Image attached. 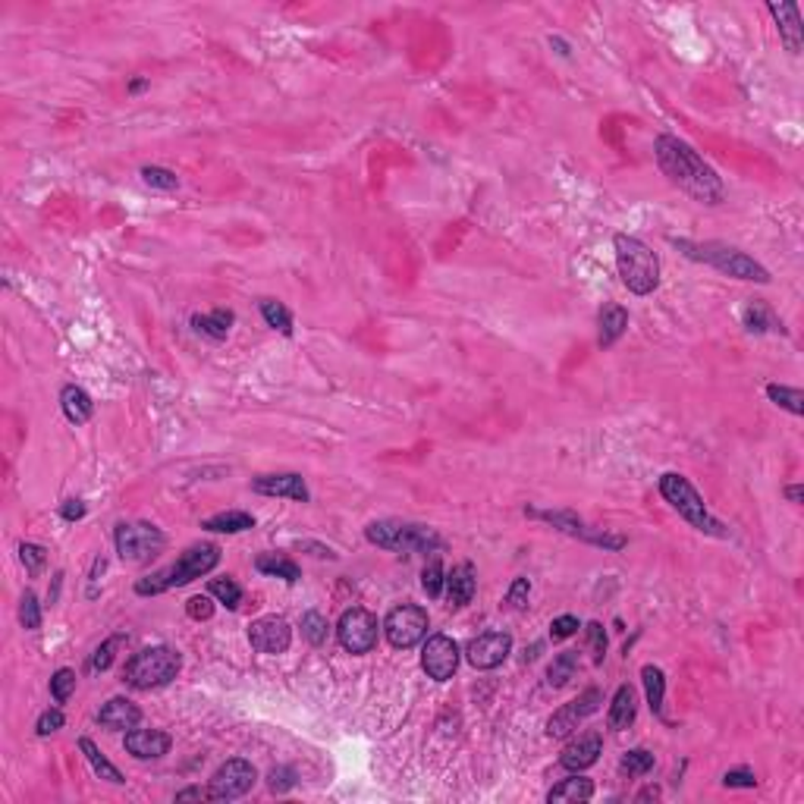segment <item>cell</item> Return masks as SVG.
Here are the masks:
<instances>
[{
    "label": "cell",
    "instance_id": "cell-25",
    "mask_svg": "<svg viewBox=\"0 0 804 804\" xmlns=\"http://www.w3.org/2000/svg\"><path fill=\"white\" fill-rule=\"evenodd\" d=\"M60 409H63V415H66L69 425H85V421H91V415H95L91 396L76 384H66L60 390Z\"/></svg>",
    "mask_w": 804,
    "mask_h": 804
},
{
    "label": "cell",
    "instance_id": "cell-6",
    "mask_svg": "<svg viewBox=\"0 0 804 804\" xmlns=\"http://www.w3.org/2000/svg\"><path fill=\"white\" fill-rule=\"evenodd\" d=\"M183 669V653L173 651L167 644L144 647V651L132 653L123 667V682L136 691H154V688L170 685Z\"/></svg>",
    "mask_w": 804,
    "mask_h": 804
},
{
    "label": "cell",
    "instance_id": "cell-22",
    "mask_svg": "<svg viewBox=\"0 0 804 804\" xmlns=\"http://www.w3.org/2000/svg\"><path fill=\"white\" fill-rule=\"evenodd\" d=\"M635 716H638V694H635L632 685H619L616 694H613V701H610L606 726H610L613 732H622V729L632 726Z\"/></svg>",
    "mask_w": 804,
    "mask_h": 804
},
{
    "label": "cell",
    "instance_id": "cell-14",
    "mask_svg": "<svg viewBox=\"0 0 804 804\" xmlns=\"http://www.w3.org/2000/svg\"><path fill=\"white\" fill-rule=\"evenodd\" d=\"M459 644L449 635H431L421 647V669L427 673V679L449 682L459 669Z\"/></svg>",
    "mask_w": 804,
    "mask_h": 804
},
{
    "label": "cell",
    "instance_id": "cell-42",
    "mask_svg": "<svg viewBox=\"0 0 804 804\" xmlns=\"http://www.w3.org/2000/svg\"><path fill=\"white\" fill-rule=\"evenodd\" d=\"M142 183L152 189H160V192H173L179 189V176L167 167H142Z\"/></svg>",
    "mask_w": 804,
    "mask_h": 804
},
{
    "label": "cell",
    "instance_id": "cell-52",
    "mask_svg": "<svg viewBox=\"0 0 804 804\" xmlns=\"http://www.w3.org/2000/svg\"><path fill=\"white\" fill-rule=\"evenodd\" d=\"M60 516L66 519V522H79V519L85 516V503L82 500H66L60 506Z\"/></svg>",
    "mask_w": 804,
    "mask_h": 804
},
{
    "label": "cell",
    "instance_id": "cell-51",
    "mask_svg": "<svg viewBox=\"0 0 804 804\" xmlns=\"http://www.w3.org/2000/svg\"><path fill=\"white\" fill-rule=\"evenodd\" d=\"M578 628H582V626H578V619H575V616H557V619L550 622V638H553V641H566V638H572V635H575Z\"/></svg>",
    "mask_w": 804,
    "mask_h": 804
},
{
    "label": "cell",
    "instance_id": "cell-23",
    "mask_svg": "<svg viewBox=\"0 0 804 804\" xmlns=\"http://www.w3.org/2000/svg\"><path fill=\"white\" fill-rule=\"evenodd\" d=\"M597 346L600 349H610V346L619 343V337L628 331V311L622 305H604L597 315Z\"/></svg>",
    "mask_w": 804,
    "mask_h": 804
},
{
    "label": "cell",
    "instance_id": "cell-34",
    "mask_svg": "<svg viewBox=\"0 0 804 804\" xmlns=\"http://www.w3.org/2000/svg\"><path fill=\"white\" fill-rule=\"evenodd\" d=\"M578 669V653L575 651H563L553 657V663L547 667V685L550 688H563L569 685V679H575Z\"/></svg>",
    "mask_w": 804,
    "mask_h": 804
},
{
    "label": "cell",
    "instance_id": "cell-28",
    "mask_svg": "<svg viewBox=\"0 0 804 804\" xmlns=\"http://www.w3.org/2000/svg\"><path fill=\"white\" fill-rule=\"evenodd\" d=\"M742 324H745V331H751V333H783V337H785L783 321H779V317L773 315V311L767 308L763 302H748V305H745Z\"/></svg>",
    "mask_w": 804,
    "mask_h": 804
},
{
    "label": "cell",
    "instance_id": "cell-39",
    "mask_svg": "<svg viewBox=\"0 0 804 804\" xmlns=\"http://www.w3.org/2000/svg\"><path fill=\"white\" fill-rule=\"evenodd\" d=\"M653 754L651 751H644V748H635V751H628V754H622V761H619V770L626 773V777H647V773L653 770Z\"/></svg>",
    "mask_w": 804,
    "mask_h": 804
},
{
    "label": "cell",
    "instance_id": "cell-46",
    "mask_svg": "<svg viewBox=\"0 0 804 804\" xmlns=\"http://www.w3.org/2000/svg\"><path fill=\"white\" fill-rule=\"evenodd\" d=\"M63 722H66L63 710L60 707H48L42 716H38V722H35V732H38L42 738H48V736H54V732H60Z\"/></svg>",
    "mask_w": 804,
    "mask_h": 804
},
{
    "label": "cell",
    "instance_id": "cell-54",
    "mask_svg": "<svg viewBox=\"0 0 804 804\" xmlns=\"http://www.w3.org/2000/svg\"><path fill=\"white\" fill-rule=\"evenodd\" d=\"M783 494H785V500H789V503H795V506L804 500V490H801V484H789V488H785Z\"/></svg>",
    "mask_w": 804,
    "mask_h": 804
},
{
    "label": "cell",
    "instance_id": "cell-13",
    "mask_svg": "<svg viewBox=\"0 0 804 804\" xmlns=\"http://www.w3.org/2000/svg\"><path fill=\"white\" fill-rule=\"evenodd\" d=\"M600 704H604V691H600V688H588V691H582L575 701L563 704V707H559L557 714L547 720V736L550 738L572 736V732H575V729L582 726L588 716L597 714Z\"/></svg>",
    "mask_w": 804,
    "mask_h": 804
},
{
    "label": "cell",
    "instance_id": "cell-9",
    "mask_svg": "<svg viewBox=\"0 0 804 804\" xmlns=\"http://www.w3.org/2000/svg\"><path fill=\"white\" fill-rule=\"evenodd\" d=\"M431 628L427 610L418 604H399L386 613L384 619V635L396 651H412L415 644H421Z\"/></svg>",
    "mask_w": 804,
    "mask_h": 804
},
{
    "label": "cell",
    "instance_id": "cell-18",
    "mask_svg": "<svg viewBox=\"0 0 804 804\" xmlns=\"http://www.w3.org/2000/svg\"><path fill=\"white\" fill-rule=\"evenodd\" d=\"M600 754H604V736H600V732H584V736L572 738V742L563 748L559 767L569 773H582V770H588V767H594V763L600 761Z\"/></svg>",
    "mask_w": 804,
    "mask_h": 804
},
{
    "label": "cell",
    "instance_id": "cell-7",
    "mask_svg": "<svg viewBox=\"0 0 804 804\" xmlns=\"http://www.w3.org/2000/svg\"><path fill=\"white\" fill-rule=\"evenodd\" d=\"M660 496L675 509V512H679L682 519H685L688 525H691V528L704 531V535H714V537H729L726 525H722L720 519L710 516L704 496L698 494V488L688 481L685 474H679V472L663 474L660 478Z\"/></svg>",
    "mask_w": 804,
    "mask_h": 804
},
{
    "label": "cell",
    "instance_id": "cell-8",
    "mask_svg": "<svg viewBox=\"0 0 804 804\" xmlns=\"http://www.w3.org/2000/svg\"><path fill=\"white\" fill-rule=\"evenodd\" d=\"M113 543H117V553L123 563L144 566L164 553L167 535L152 522H120L113 528Z\"/></svg>",
    "mask_w": 804,
    "mask_h": 804
},
{
    "label": "cell",
    "instance_id": "cell-16",
    "mask_svg": "<svg viewBox=\"0 0 804 804\" xmlns=\"http://www.w3.org/2000/svg\"><path fill=\"white\" fill-rule=\"evenodd\" d=\"M512 653V635L509 632H484L468 641L465 657L474 669H496Z\"/></svg>",
    "mask_w": 804,
    "mask_h": 804
},
{
    "label": "cell",
    "instance_id": "cell-5",
    "mask_svg": "<svg viewBox=\"0 0 804 804\" xmlns=\"http://www.w3.org/2000/svg\"><path fill=\"white\" fill-rule=\"evenodd\" d=\"M368 543L390 553H441L443 537L437 528L421 522H402V519H378L364 528Z\"/></svg>",
    "mask_w": 804,
    "mask_h": 804
},
{
    "label": "cell",
    "instance_id": "cell-19",
    "mask_svg": "<svg viewBox=\"0 0 804 804\" xmlns=\"http://www.w3.org/2000/svg\"><path fill=\"white\" fill-rule=\"evenodd\" d=\"M123 745L136 761H158V757L170 754L173 738L160 729H129Z\"/></svg>",
    "mask_w": 804,
    "mask_h": 804
},
{
    "label": "cell",
    "instance_id": "cell-35",
    "mask_svg": "<svg viewBox=\"0 0 804 804\" xmlns=\"http://www.w3.org/2000/svg\"><path fill=\"white\" fill-rule=\"evenodd\" d=\"M767 399L773 406L785 409L792 415H804V393L798 386H785V384H767Z\"/></svg>",
    "mask_w": 804,
    "mask_h": 804
},
{
    "label": "cell",
    "instance_id": "cell-32",
    "mask_svg": "<svg viewBox=\"0 0 804 804\" xmlns=\"http://www.w3.org/2000/svg\"><path fill=\"white\" fill-rule=\"evenodd\" d=\"M641 682H644V694H647V704L657 716H663V698H667V675H663L660 667H641Z\"/></svg>",
    "mask_w": 804,
    "mask_h": 804
},
{
    "label": "cell",
    "instance_id": "cell-57",
    "mask_svg": "<svg viewBox=\"0 0 804 804\" xmlns=\"http://www.w3.org/2000/svg\"><path fill=\"white\" fill-rule=\"evenodd\" d=\"M550 44H553V48H557V51H559V54H563V57H569V44H566V42H563V38H550Z\"/></svg>",
    "mask_w": 804,
    "mask_h": 804
},
{
    "label": "cell",
    "instance_id": "cell-1",
    "mask_svg": "<svg viewBox=\"0 0 804 804\" xmlns=\"http://www.w3.org/2000/svg\"><path fill=\"white\" fill-rule=\"evenodd\" d=\"M653 158L660 164L663 176L679 186L685 195H691L694 201L701 205H720L726 199V183L720 179V173L694 152L691 144L682 142L675 136H657L653 142Z\"/></svg>",
    "mask_w": 804,
    "mask_h": 804
},
{
    "label": "cell",
    "instance_id": "cell-24",
    "mask_svg": "<svg viewBox=\"0 0 804 804\" xmlns=\"http://www.w3.org/2000/svg\"><path fill=\"white\" fill-rule=\"evenodd\" d=\"M770 13L777 16L779 38L792 54H801V13L795 4H770Z\"/></svg>",
    "mask_w": 804,
    "mask_h": 804
},
{
    "label": "cell",
    "instance_id": "cell-43",
    "mask_svg": "<svg viewBox=\"0 0 804 804\" xmlns=\"http://www.w3.org/2000/svg\"><path fill=\"white\" fill-rule=\"evenodd\" d=\"M20 559H22V566H26L28 575L35 578V575H42L44 563H48V553H44L42 543H28V541H22V543H20Z\"/></svg>",
    "mask_w": 804,
    "mask_h": 804
},
{
    "label": "cell",
    "instance_id": "cell-30",
    "mask_svg": "<svg viewBox=\"0 0 804 804\" xmlns=\"http://www.w3.org/2000/svg\"><path fill=\"white\" fill-rule=\"evenodd\" d=\"M79 751H82L85 761L91 763V770H95V777H98V779H107V783H113V785H123V783H126L123 773H120L117 767H113V763L107 761V757H104V751L98 748V745L91 742V738H79Z\"/></svg>",
    "mask_w": 804,
    "mask_h": 804
},
{
    "label": "cell",
    "instance_id": "cell-53",
    "mask_svg": "<svg viewBox=\"0 0 804 804\" xmlns=\"http://www.w3.org/2000/svg\"><path fill=\"white\" fill-rule=\"evenodd\" d=\"M183 801H211V795H207V789H201V785H189V789L176 792V804Z\"/></svg>",
    "mask_w": 804,
    "mask_h": 804
},
{
    "label": "cell",
    "instance_id": "cell-49",
    "mask_svg": "<svg viewBox=\"0 0 804 804\" xmlns=\"http://www.w3.org/2000/svg\"><path fill=\"white\" fill-rule=\"evenodd\" d=\"M528 594H531V582H528V578H516V582L509 584L506 604L512 606V610H525V604H528Z\"/></svg>",
    "mask_w": 804,
    "mask_h": 804
},
{
    "label": "cell",
    "instance_id": "cell-36",
    "mask_svg": "<svg viewBox=\"0 0 804 804\" xmlns=\"http://www.w3.org/2000/svg\"><path fill=\"white\" fill-rule=\"evenodd\" d=\"M261 317L268 321V327L280 331L283 337H293V311L277 299H261Z\"/></svg>",
    "mask_w": 804,
    "mask_h": 804
},
{
    "label": "cell",
    "instance_id": "cell-11",
    "mask_svg": "<svg viewBox=\"0 0 804 804\" xmlns=\"http://www.w3.org/2000/svg\"><path fill=\"white\" fill-rule=\"evenodd\" d=\"M525 512H528L531 519L550 522L553 528H559L563 535L578 537V541H584V543H594V547H604V550H622V547H626V537L622 535H610V531H604V528H591V525H584L575 512H547V509H525Z\"/></svg>",
    "mask_w": 804,
    "mask_h": 804
},
{
    "label": "cell",
    "instance_id": "cell-44",
    "mask_svg": "<svg viewBox=\"0 0 804 804\" xmlns=\"http://www.w3.org/2000/svg\"><path fill=\"white\" fill-rule=\"evenodd\" d=\"M20 622H22V628H28V632L42 628V604H38L35 591L22 594V600H20Z\"/></svg>",
    "mask_w": 804,
    "mask_h": 804
},
{
    "label": "cell",
    "instance_id": "cell-37",
    "mask_svg": "<svg viewBox=\"0 0 804 804\" xmlns=\"http://www.w3.org/2000/svg\"><path fill=\"white\" fill-rule=\"evenodd\" d=\"M327 635H331V622H327V616H321L317 610H308L302 616V638L308 641V644L321 647L327 644Z\"/></svg>",
    "mask_w": 804,
    "mask_h": 804
},
{
    "label": "cell",
    "instance_id": "cell-50",
    "mask_svg": "<svg viewBox=\"0 0 804 804\" xmlns=\"http://www.w3.org/2000/svg\"><path fill=\"white\" fill-rule=\"evenodd\" d=\"M722 785H726V789H754L757 777L748 770V767H738V770H729L726 777H722Z\"/></svg>",
    "mask_w": 804,
    "mask_h": 804
},
{
    "label": "cell",
    "instance_id": "cell-47",
    "mask_svg": "<svg viewBox=\"0 0 804 804\" xmlns=\"http://www.w3.org/2000/svg\"><path fill=\"white\" fill-rule=\"evenodd\" d=\"M268 789L274 792V795H283V792L296 789V770H293V767H274V770L268 773Z\"/></svg>",
    "mask_w": 804,
    "mask_h": 804
},
{
    "label": "cell",
    "instance_id": "cell-41",
    "mask_svg": "<svg viewBox=\"0 0 804 804\" xmlns=\"http://www.w3.org/2000/svg\"><path fill=\"white\" fill-rule=\"evenodd\" d=\"M76 682H79L76 669H69V667L57 669V673L51 675V694H54V701L66 704L69 698H73V691H76Z\"/></svg>",
    "mask_w": 804,
    "mask_h": 804
},
{
    "label": "cell",
    "instance_id": "cell-10",
    "mask_svg": "<svg viewBox=\"0 0 804 804\" xmlns=\"http://www.w3.org/2000/svg\"><path fill=\"white\" fill-rule=\"evenodd\" d=\"M378 635H380L378 616H374L371 610H364V606H352V610H346L343 616H340V622H337L340 644H343L346 653H355V657L371 653L374 644H378Z\"/></svg>",
    "mask_w": 804,
    "mask_h": 804
},
{
    "label": "cell",
    "instance_id": "cell-33",
    "mask_svg": "<svg viewBox=\"0 0 804 804\" xmlns=\"http://www.w3.org/2000/svg\"><path fill=\"white\" fill-rule=\"evenodd\" d=\"M126 641H129V635H111L107 641H101L89 657V673H107L113 667V660H117V653L126 647Z\"/></svg>",
    "mask_w": 804,
    "mask_h": 804
},
{
    "label": "cell",
    "instance_id": "cell-15",
    "mask_svg": "<svg viewBox=\"0 0 804 804\" xmlns=\"http://www.w3.org/2000/svg\"><path fill=\"white\" fill-rule=\"evenodd\" d=\"M248 644L258 653H286L293 644V628L283 616H261L248 626Z\"/></svg>",
    "mask_w": 804,
    "mask_h": 804
},
{
    "label": "cell",
    "instance_id": "cell-48",
    "mask_svg": "<svg viewBox=\"0 0 804 804\" xmlns=\"http://www.w3.org/2000/svg\"><path fill=\"white\" fill-rule=\"evenodd\" d=\"M186 613L189 619H195V622H205V619L214 616V600L211 594H195V597L186 600Z\"/></svg>",
    "mask_w": 804,
    "mask_h": 804
},
{
    "label": "cell",
    "instance_id": "cell-20",
    "mask_svg": "<svg viewBox=\"0 0 804 804\" xmlns=\"http://www.w3.org/2000/svg\"><path fill=\"white\" fill-rule=\"evenodd\" d=\"M98 722L104 729H111V732H129V729H136L142 722V710L129 698H111L98 710Z\"/></svg>",
    "mask_w": 804,
    "mask_h": 804
},
{
    "label": "cell",
    "instance_id": "cell-17",
    "mask_svg": "<svg viewBox=\"0 0 804 804\" xmlns=\"http://www.w3.org/2000/svg\"><path fill=\"white\" fill-rule=\"evenodd\" d=\"M252 490L261 496H286L293 503H308V484L302 474L296 472H280V474H258L252 478Z\"/></svg>",
    "mask_w": 804,
    "mask_h": 804
},
{
    "label": "cell",
    "instance_id": "cell-3",
    "mask_svg": "<svg viewBox=\"0 0 804 804\" xmlns=\"http://www.w3.org/2000/svg\"><path fill=\"white\" fill-rule=\"evenodd\" d=\"M673 246L679 248L685 258L710 264V268H716L720 274L732 277V280L761 283V286L770 283V270L763 268L761 261H754L751 254H745L742 248H736V246H726V242H691V239H673Z\"/></svg>",
    "mask_w": 804,
    "mask_h": 804
},
{
    "label": "cell",
    "instance_id": "cell-56",
    "mask_svg": "<svg viewBox=\"0 0 804 804\" xmlns=\"http://www.w3.org/2000/svg\"><path fill=\"white\" fill-rule=\"evenodd\" d=\"M647 798H660V789H657V785H647V789L638 795V801H647Z\"/></svg>",
    "mask_w": 804,
    "mask_h": 804
},
{
    "label": "cell",
    "instance_id": "cell-27",
    "mask_svg": "<svg viewBox=\"0 0 804 804\" xmlns=\"http://www.w3.org/2000/svg\"><path fill=\"white\" fill-rule=\"evenodd\" d=\"M205 531H214V535H239V531L254 528V516L252 512H242V509H227V512H214L201 522Z\"/></svg>",
    "mask_w": 804,
    "mask_h": 804
},
{
    "label": "cell",
    "instance_id": "cell-21",
    "mask_svg": "<svg viewBox=\"0 0 804 804\" xmlns=\"http://www.w3.org/2000/svg\"><path fill=\"white\" fill-rule=\"evenodd\" d=\"M478 591V578H474V566L472 563H459L453 566V572L447 575V600L453 610H462L474 600Z\"/></svg>",
    "mask_w": 804,
    "mask_h": 804
},
{
    "label": "cell",
    "instance_id": "cell-26",
    "mask_svg": "<svg viewBox=\"0 0 804 804\" xmlns=\"http://www.w3.org/2000/svg\"><path fill=\"white\" fill-rule=\"evenodd\" d=\"M192 331L201 333V337L221 343V340L230 337V327L236 324V315L230 308H214L211 315H192Z\"/></svg>",
    "mask_w": 804,
    "mask_h": 804
},
{
    "label": "cell",
    "instance_id": "cell-29",
    "mask_svg": "<svg viewBox=\"0 0 804 804\" xmlns=\"http://www.w3.org/2000/svg\"><path fill=\"white\" fill-rule=\"evenodd\" d=\"M254 569L264 572V575H270V578H283V582H289V584H296L299 578H302L299 563H293V559L283 557V553H261V557L254 559Z\"/></svg>",
    "mask_w": 804,
    "mask_h": 804
},
{
    "label": "cell",
    "instance_id": "cell-40",
    "mask_svg": "<svg viewBox=\"0 0 804 804\" xmlns=\"http://www.w3.org/2000/svg\"><path fill=\"white\" fill-rule=\"evenodd\" d=\"M207 591H211V597L221 600L227 610H236V606L242 604V588L233 582V578H211Z\"/></svg>",
    "mask_w": 804,
    "mask_h": 804
},
{
    "label": "cell",
    "instance_id": "cell-55",
    "mask_svg": "<svg viewBox=\"0 0 804 804\" xmlns=\"http://www.w3.org/2000/svg\"><path fill=\"white\" fill-rule=\"evenodd\" d=\"M148 89V79H132L129 82V95H138V91Z\"/></svg>",
    "mask_w": 804,
    "mask_h": 804
},
{
    "label": "cell",
    "instance_id": "cell-4",
    "mask_svg": "<svg viewBox=\"0 0 804 804\" xmlns=\"http://www.w3.org/2000/svg\"><path fill=\"white\" fill-rule=\"evenodd\" d=\"M613 248H616L619 280L626 283L628 293L651 296L653 289L660 286V258H657V252L647 242H641L638 236L628 233L613 236Z\"/></svg>",
    "mask_w": 804,
    "mask_h": 804
},
{
    "label": "cell",
    "instance_id": "cell-45",
    "mask_svg": "<svg viewBox=\"0 0 804 804\" xmlns=\"http://www.w3.org/2000/svg\"><path fill=\"white\" fill-rule=\"evenodd\" d=\"M584 638H588V647H591V657L594 663H604L606 657V632L600 622H588L584 626Z\"/></svg>",
    "mask_w": 804,
    "mask_h": 804
},
{
    "label": "cell",
    "instance_id": "cell-2",
    "mask_svg": "<svg viewBox=\"0 0 804 804\" xmlns=\"http://www.w3.org/2000/svg\"><path fill=\"white\" fill-rule=\"evenodd\" d=\"M217 563H221V547H217V543H192L189 550L179 553L176 563L164 566V569L152 572V575L138 578L136 594L138 597H158V594L173 591V588H183V584L214 572Z\"/></svg>",
    "mask_w": 804,
    "mask_h": 804
},
{
    "label": "cell",
    "instance_id": "cell-12",
    "mask_svg": "<svg viewBox=\"0 0 804 804\" xmlns=\"http://www.w3.org/2000/svg\"><path fill=\"white\" fill-rule=\"evenodd\" d=\"M254 783H258V770L242 757H233L214 770L211 783H207V795H211V801H236V798L248 795Z\"/></svg>",
    "mask_w": 804,
    "mask_h": 804
},
{
    "label": "cell",
    "instance_id": "cell-31",
    "mask_svg": "<svg viewBox=\"0 0 804 804\" xmlns=\"http://www.w3.org/2000/svg\"><path fill=\"white\" fill-rule=\"evenodd\" d=\"M594 798V783L591 779L578 777V773H572L569 779H563V783H557L550 792H547V801H591Z\"/></svg>",
    "mask_w": 804,
    "mask_h": 804
},
{
    "label": "cell",
    "instance_id": "cell-38",
    "mask_svg": "<svg viewBox=\"0 0 804 804\" xmlns=\"http://www.w3.org/2000/svg\"><path fill=\"white\" fill-rule=\"evenodd\" d=\"M421 588H425V594L431 600L441 597L443 588H447V572H443V563H441L437 553H433V559L425 566V572H421Z\"/></svg>",
    "mask_w": 804,
    "mask_h": 804
}]
</instances>
